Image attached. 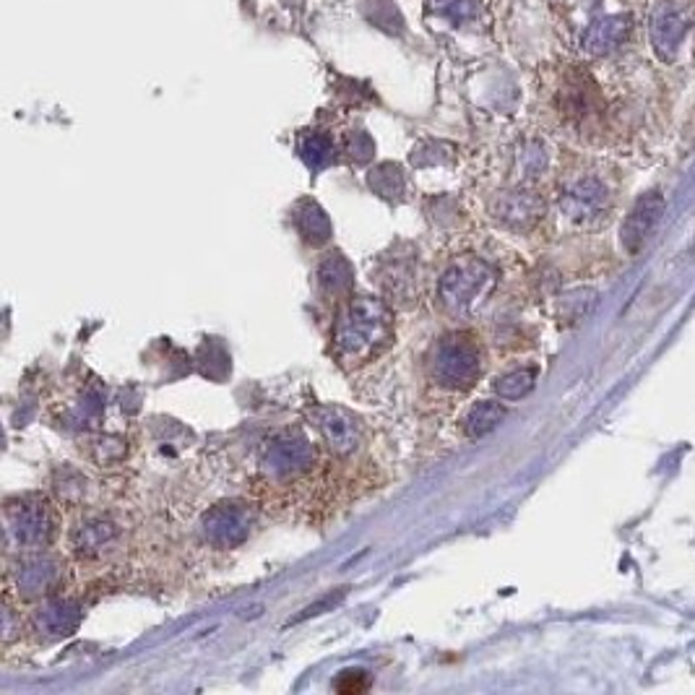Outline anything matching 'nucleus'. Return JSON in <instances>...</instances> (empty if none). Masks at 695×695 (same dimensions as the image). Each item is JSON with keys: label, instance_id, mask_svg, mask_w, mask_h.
<instances>
[{"label": "nucleus", "instance_id": "nucleus-1", "mask_svg": "<svg viewBox=\"0 0 695 695\" xmlns=\"http://www.w3.org/2000/svg\"><path fill=\"white\" fill-rule=\"evenodd\" d=\"M391 339H394L391 310L381 300L367 298V294L352 298L336 318V352L339 357L352 362V365H362V362L375 357L381 350H386Z\"/></svg>", "mask_w": 695, "mask_h": 695}, {"label": "nucleus", "instance_id": "nucleus-2", "mask_svg": "<svg viewBox=\"0 0 695 695\" xmlns=\"http://www.w3.org/2000/svg\"><path fill=\"white\" fill-rule=\"evenodd\" d=\"M431 370L438 386L450 391H469L485 370L483 350L467 334L448 336L435 346Z\"/></svg>", "mask_w": 695, "mask_h": 695}, {"label": "nucleus", "instance_id": "nucleus-3", "mask_svg": "<svg viewBox=\"0 0 695 695\" xmlns=\"http://www.w3.org/2000/svg\"><path fill=\"white\" fill-rule=\"evenodd\" d=\"M495 282L490 266L475 258H464L450 266L440 279V305L454 315H464L475 310Z\"/></svg>", "mask_w": 695, "mask_h": 695}, {"label": "nucleus", "instance_id": "nucleus-4", "mask_svg": "<svg viewBox=\"0 0 695 695\" xmlns=\"http://www.w3.org/2000/svg\"><path fill=\"white\" fill-rule=\"evenodd\" d=\"M695 24V6L691 0H656L649 13V40L664 63L675 61L680 44Z\"/></svg>", "mask_w": 695, "mask_h": 695}, {"label": "nucleus", "instance_id": "nucleus-5", "mask_svg": "<svg viewBox=\"0 0 695 695\" xmlns=\"http://www.w3.org/2000/svg\"><path fill=\"white\" fill-rule=\"evenodd\" d=\"M610 198L608 183L599 180L597 175H583L566 185L563 196H560V209L575 225L594 227L610 211Z\"/></svg>", "mask_w": 695, "mask_h": 695}, {"label": "nucleus", "instance_id": "nucleus-6", "mask_svg": "<svg viewBox=\"0 0 695 695\" xmlns=\"http://www.w3.org/2000/svg\"><path fill=\"white\" fill-rule=\"evenodd\" d=\"M664 214V198L660 194H643L639 201L633 204L631 214H627L623 225V246L627 253H639L646 246V240L652 238L654 227L660 225Z\"/></svg>", "mask_w": 695, "mask_h": 695}, {"label": "nucleus", "instance_id": "nucleus-7", "mask_svg": "<svg viewBox=\"0 0 695 695\" xmlns=\"http://www.w3.org/2000/svg\"><path fill=\"white\" fill-rule=\"evenodd\" d=\"M250 514L240 506H219L204 519V535L217 547H235L248 537Z\"/></svg>", "mask_w": 695, "mask_h": 695}, {"label": "nucleus", "instance_id": "nucleus-8", "mask_svg": "<svg viewBox=\"0 0 695 695\" xmlns=\"http://www.w3.org/2000/svg\"><path fill=\"white\" fill-rule=\"evenodd\" d=\"M50 535V519L40 502H21L19 508H9V542L19 547L42 544Z\"/></svg>", "mask_w": 695, "mask_h": 695}, {"label": "nucleus", "instance_id": "nucleus-9", "mask_svg": "<svg viewBox=\"0 0 695 695\" xmlns=\"http://www.w3.org/2000/svg\"><path fill=\"white\" fill-rule=\"evenodd\" d=\"M315 423L331 450L352 454L357 448V423L342 406H321V409H315Z\"/></svg>", "mask_w": 695, "mask_h": 695}, {"label": "nucleus", "instance_id": "nucleus-10", "mask_svg": "<svg viewBox=\"0 0 695 695\" xmlns=\"http://www.w3.org/2000/svg\"><path fill=\"white\" fill-rule=\"evenodd\" d=\"M495 217L514 229H527L542 217V201L535 194H527V190L502 194L498 204H495Z\"/></svg>", "mask_w": 695, "mask_h": 695}, {"label": "nucleus", "instance_id": "nucleus-11", "mask_svg": "<svg viewBox=\"0 0 695 695\" xmlns=\"http://www.w3.org/2000/svg\"><path fill=\"white\" fill-rule=\"evenodd\" d=\"M627 34H631V21L625 17L597 19L583 34V48L591 55H608L627 40Z\"/></svg>", "mask_w": 695, "mask_h": 695}, {"label": "nucleus", "instance_id": "nucleus-12", "mask_svg": "<svg viewBox=\"0 0 695 695\" xmlns=\"http://www.w3.org/2000/svg\"><path fill=\"white\" fill-rule=\"evenodd\" d=\"M310 461H313V450H310L308 443L300 438L277 440L263 458L266 469H269L271 475H292V471L308 467Z\"/></svg>", "mask_w": 695, "mask_h": 695}, {"label": "nucleus", "instance_id": "nucleus-13", "mask_svg": "<svg viewBox=\"0 0 695 695\" xmlns=\"http://www.w3.org/2000/svg\"><path fill=\"white\" fill-rule=\"evenodd\" d=\"M431 11L454 27H469L483 17L477 0H431Z\"/></svg>", "mask_w": 695, "mask_h": 695}, {"label": "nucleus", "instance_id": "nucleus-14", "mask_svg": "<svg viewBox=\"0 0 695 695\" xmlns=\"http://www.w3.org/2000/svg\"><path fill=\"white\" fill-rule=\"evenodd\" d=\"M502 417H506V409H502L500 404L479 402L469 409L464 427H467V433L471 435V438H483V435H487L500 425Z\"/></svg>", "mask_w": 695, "mask_h": 695}, {"label": "nucleus", "instance_id": "nucleus-15", "mask_svg": "<svg viewBox=\"0 0 695 695\" xmlns=\"http://www.w3.org/2000/svg\"><path fill=\"white\" fill-rule=\"evenodd\" d=\"M298 227H300V232L305 235L308 240L315 242V246H318V242H326L329 235H331V225H329L326 214L318 209L315 204H302L300 206Z\"/></svg>", "mask_w": 695, "mask_h": 695}, {"label": "nucleus", "instance_id": "nucleus-16", "mask_svg": "<svg viewBox=\"0 0 695 695\" xmlns=\"http://www.w3.org/2000/svg\"><path fill=\"white\" fill-rule=\"evenodd\" d=\"M76 623H79V615L69 602H53V604H48V608H44V612H40V625L53 635L73 631Z\"/></svg>", "mask_w": 695, "mask_h": 695}, {"label": "nucleus", "instance_id": "nucleus-17", "mask_svg": "<svg viewBox=\"0 0 695 695\" xmlns=\"http://www.w3.org/2000/svg\"><path fill=\"white\" fill-rule=\"evenodd\" d=\"M300 154L310 167L321 169L334 159V144H331V138L323 136V133H310V136L300 142Z\"/></svg>", "mask_w": 695, "mask_h": 695}, {"label": "nucleus", "instance_id": "nucleus-18", "mask_svg": "<svg viewBox=\"0 0 695 695\" xmlns=\"http://www.w3.org/2000/svg\"><path fill=\"white\" fill-rule=\"evenodd\" d=\"M535 381H537L535 370H514V373L498 378L495 391H498L502 398H508V402H516V398L527 396L529 391L535 388Z\"/></svg>", "mask_w": 695, "mask_h": 695}, {"label": "nucleus", "instance_id": "nucleus-19", "mask_svg": "<svg viewBox=\"0 0 695 695\" xmlns=\"http://www.w3.org/2000/svg\"><path fill=\"white\" fill-rule=\"evenodd\" d=\"M110 537H113V529L105 521H92L76 531V547L81 552H97L110 542Z\"/></svg>", "mask_w": 695, "mask_h": 695}, {"label": "nucleus", "instance_id": "nucleus-20", "mask_svg": "<svg viewBox=\"0 0 695 695\" xmlns=\"http://www.w3.org/2000/svg\"><path fill=\"white\" fill-rule=\"evenodd\" d=\"M321 282L326 284L331 292L350 290V266H346L339 256H331L321 269Z\"/></svg>", "mask_w": 695, "mask_h": 695}, {"label": "nucleus", "instance_id": "nucleus-21", "mask_svg": "<svg viewBox=\"0 0 695 695\" xmlns=\"http://www.w3.org/2000/svg\"><path fill=\"white\" fill-rule=\"evenodd\" d=\"M367 687L365 672H342V677L336 680V691L339 693H360Z\"/></svg>", "mask_w": 695, "mask_h": 695}]
</instances>
